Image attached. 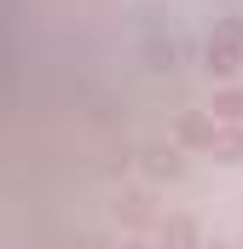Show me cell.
I'll use <instances>...</instances> for the list:
<instances>
[{"instance_id":"obj_1","label":"cell","mask_w":243,"mask_h":249,"mask_svg":"<svg viewBox=\"0 0 243 249\" xmlns=\"http://www.w3.org/2000/svg\"><path fill=\"white\" fill-rule=\"evenodd\" d=\"M238 64H243V23L226 18L214 29V41H208V75H232Z\"/></svg>"},{"instance_id":"obj_4","label":"cell","mask_w":243,"mask_h":249,"mask_svg":"<svg viewBox=\"0 0 243 249\" xmlns=\"http://www.w3.org/2000/svg\"><path fill=\"white\" fill-rule=\"evenodd\" d=\"M214 157L238 162V157H243V127H226V133H214Z\"/></svg>"},{"instance_id":"obj_2","label":"cell","mask_w":243,"mask_h":249,"mask_svg":"<svg viewBox=\"0 0 243 249\" xmlns=\"http://www.w3.org/2000/svg\"><path fill=\"white\" fill-rule=\"evenodd\" d=\"M214 133H220L214 116H185V122H180V139H185V145H208V151H214Z\"/></svg>"},{"instance_id":"obj_3","label":"cell","mask_w":243,"mask_h":249,"mask_svg":"<svg viewBox=\"0 0 243 249\" xmlns=\"http://www.w3.org/2000/svg\"><path fill=\"white\" fill-rule=\"evenodd\" d=\"M238 116H243V93H238V87L214 93V122H238Z\"/></svg>"},{"instance_id":"obj_5","label":"cell","mask_w":243,"mask_h":249,"mask_svg":"<svg viewBox=\"0 0 243 249\" xmlns=\"http://www.w3.org/2000/svg\"><path fill=\"white\" fill-rule=\"evenodd\" d=\"M203 249H220V244H203Z\"/></svg>"}]
</instances>
